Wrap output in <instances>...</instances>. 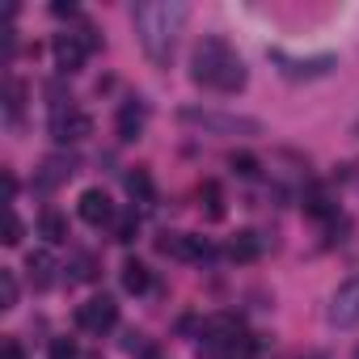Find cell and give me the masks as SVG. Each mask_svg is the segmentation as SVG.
Wrapping results in <instances>:
<instances>
[{
	"mask_svg": "<svg viewBox=\"0 0 359 359\" xmlns=\"http://www.w3.org/2000/svg\"><path fill=\"white\" fill-rule=\"evenodd\" d=\"M258 254H262L258 233H237V237L229 241V258H237V262H254Z\"/></svg>",
	"mask_w": 359,
	"mask_h": 359,
	"instance_id": "14",
	"label": "cell"
},
{
	"mask_svg": "<svg viewBox=\"0 0 359 359\" xmlns=\"http://www.w3.org/2000/svg\"><path fill=\"white\" fill-rule=\"evenodd\" d=\"M118 279H123V292H131V296H144V292L152 287V271H148L140 258H127L123 271H118Z\"/></svg>",
	"mask_w": 359,
	"mask_h": 359,
	"instance_id": "12",
	"label": "cell"
},
{
	"mask_svg": "<svg viewBox=\"0 0 359 359\" xmlns=\"http://www.w3.org/2000/svg\"><path fill=\"white\" fill-rule=\"evenodd\" d=\"M330 321L338 330L359 325V275H351V279H342L334 287V296H330Z\"/></svg>",
	"mask_w": 359,
	"mask_h": 359,
	"instance_id": "6",
	"label": "cell"
},
{
	"mask_svg": "<svg viewBox=\"0 0 359 359\" xmlns=\"http://www.w3.org/2000/svg\"><path fill=\"white\" fill-rule=\"evenodd\" d=\"M203 199H208V216H212V220H220V216H224V208H220V187H216V182H208V187H203Z\"/></svg>",
	"mask_w": 359,
	"mask_h": 359,
	"instance_id": "23",
	"label": "cell"
},
{
	"mask_svg": "<svg viewBox=\"0 0 359 359\" xmlns=\"http://www.w3.org/2000/svg\"><path fill=\"white\" fill-rule=\"evenodd\" d=\"M43 169H47V173L39 177V187H60L64 177H72V173H76V161H72V156H51Z\"/></svg>",
	"mask_w": 359,
	"mask_h": 359,
	"instance_id": "13",
	"label": "cell"
},
{
	"mask_svg": "<svg viewBox=\"0 0 359 359\" xmlns=\"http://www.w3.org/2000/svg\"><path fill=\"white\" fill-rule=\"evenodd\" d=\"M182 127H199L208 135H262V123L250 114H224V110H199V106H182L177 110Z\"/></svg>",
	"mask_w": 359,
	"mask_h": 359,
	"instance_id": "3",
	"label": "cell"
},
{
	"mask_svg": "<svg viewBox=\"0 0 359 359\" xmlns=\"http://www.w3.org/2000/svg\"><path fill=\"white\" fill-rule=\"evenodd\" d=\"M22 233H26V224H22L18 212L9 208V216H5V237H0V241H5V245H22Z\"/></svg>",
	"mask_w": 359,
	"mask_h": 359,
	"instance_id": "21",
	"label": "cell"
},
{
	"mask_svg": "<svg viewBox=\"0 0 359 359\" xmlns=\"http://www.w3.org/2000/svg\"><path fill=\"white\" fill-rule=\"evenodd\" d=\"M76 279H93V258H89V254L76 258Z\"/></svg>",
	"mask_w": 359,
	"mask_h": 359,
	"instance_id": "26",
	"label": "cell"
},
{
	"mask_svg": "<svg viewBox=\"0 0 359 359\" xmlns=\"http://www.w3.org/2000/svg\"><path fill=\"white\" fill-rule=\"evenodd\" d=\"M26 275H30V283H34L39 292H47V287H51V279H55V258H51L47 250L26 254Z\"/></svg>",
	"mask_w": 359,
	"mask_h": 359,
	"instance_id": "11",
	"label": "cell"
},
{
	"mask_svg": "<svg viewBox=\"0 0 359 359\" xmlns=\"http://www.w3.org/2000/svg\"><path fill=\"white\" fill-rule=\"evenodd\" d=\"M76 212H81V220L93 224V229H102V224L114 220V203H110V195H106L102 187H89V191L76 199Z\"/></svg>",
	"mask_w": 359,
	"mask_h": 359,
	"instance_id": "8",
	"label": "cell"
},
{
	"mask_svg": "<svg viewBox=\"0 0 359 359\" xmlns=\"http://www.w3.org/2000/svg\"><path fill=\"white\" fill-rule=\"evenodd\" d=\"M51 13L55 18H76V5H64V0H60V5H51Z\"/></svg>",
	"mask_w": 359,
	"mask_h": 359,
	"instance_id": "27",
	"label": "cell"
},
{
	"mask_svg": "<svg viewBox=\"0 0 359 359\" xmlns=\"http://www.w3.org/2000/svg\"><path fill=\"white\" fill-rule=\"evenodd\" d=\"M304 212H309V216H317V220H325V216H330L334 208H330V203H325L321 195H309V199H304Z\"/></svg>",
	"mask_w": 359,
	"mask_h": 359,
	"instance_id": "24",
	"label": "cell"
},
{
	"mask_svg": "<svg viewBox=\"0 0 359 359\" xmlns=\"http://www.w3.org/2000/svg\"><path fill=\"white\" fill-rule=\"evenodd\" d=\"M0 359H26V351H22V342H5V346H0Z\"/></svg>",
	"mask_w": 359,
	"mask_h": 359,
	"instance_id": "25",
	"label": "cell"
},
{
	"mask_svg": "<svg viewBox=\"0 0 359 359\" xmlns=\"http://www.w3.org/2000/svg\"><path fill=\"white\" fill-rule=\"evenodd\" d=\"M47 359H81V351H76V342H72V338H51Z\"/></svg>",
	"mask_w": 359,
	"mask_h": 359,
	"instance_id": "20",
	"label": "cell"
},
{
	"mask_svg": "<svg viewBox=\"0 0 359 359\" xmlns=\"http://www.w3.org/2000/svg\"><path fill=\"white\" fill-rule=\"evenodd\" d=\"M22 106H26V81L9 76V81H5V110H9V118H18Z\"/></svg>",
	"mask_w": 359,
	"mask_h": 359,
	"instance_id": "17",
	"label": "cell"
},
{
	"mask_svg": "<svg viewBox=\"0 0 359 359\" xmlns=\"http://www.w3.org/2000/svg\"><path fill=\"white\" fill-rule=\"evenodd\" d=\"M187 18H191L187 0H140V5L131 9V26L140 34V47H144V55L156 68H169L173 43H177V34H182Z\"/></svg>",
	"mask_w": 359,
	"mask_h": 359,
	"instance_id": "1",
	"label": "cell"
},
{
	"mask_svg": "<svg viewBox=\"0 0 359 359\" xmlns=\"http://www.w3.org/2000/svg\"><path fill=\"white\" fill-rule=\"evenodd\" d=\"M127 195H131L135 203H152V199H156V191H152V177H148V169H131V173H127Z\"/></svg>",
	"mask_w": 359,
	"mask_h": 359,
	"instance_id": "15",
	"label": "cell"
},
{
	"mask_svg": "<svg viewBox=\"0 0 359 359\" xmlns=\"http://www.w3.org/2000/svg\"><path fill=\"white\" fill-rule=\"evenodd\" d=\"M39 233H43L51 245H64V241H68V220H64L60 212H43V220H39Z\"/></svg>",
	"mask_w": 359,
	"mask_h": 359,
	"instance_id": "16",
	"label": "cell"
},
{
	"mask_svg": "<svg viewBox=\"0 0 359 359\" xmlns=\"http://www.w3.org/2000/svg\"><path fill=\"white\" fill-rule=\"evenodd\" d=\"M135 229H140V220H135V212H131V216H123V220H114V241H118V245H127V241H135Z\"/></svg>",
	"mask_w": 359,
	"mask_h": 359,
	"instance_id": "22",
	"label": "cell"
},
{
	"mask_svg": "<svg viewBox=\"0 0 359 359\" xmlns=\"http://www.w3.org/2000/svg\"><path fill=\"white\" fill-rule=\"evenodd\" d=\"M271 60L279 64V72L283 76H292V81H300V76H325L338 60L334 55H313V60H287L283 51H271Z\"/></svg>",
	"mask_w": 359,
	"mask_h": 359,
	"instance_id": "9",
	"label": "cell"
},
{
	"mask_svg": "<svg viewBox=\"0 0 359 359\" xmlns=\"http://www.w3.org/2000/svg\"><path fill=\"white\" fill-rule=\"evenodd\" d=\"M144 123H148V110H144V102H123L118 106V114H114V131H118V140L123 144H131V140H140L144 135Z\"/></svg>",
	"mask_w": 359,
	"mask_h": 359,
	"instance_id": "10",
	"label": "cell"
},
{
	"mask_svg": "<svg viewBox=\"0 0 359 359\" xmlns=\"http://www.w3.org/2000/svg\"><path fill=\"white\" fill-rule=\"evenodd\" d=\"M355 359H359V351H355Z\"/></svg>",
	"mask_w": 359,
	"mask_h": 359,
	"instance_id": "28",
	"label": "cell"
},
{
	"mask_svg": "<svg viewBox=\"0 0 359 359\" xmlns=\"http://www.w3.org/2000/svg\"><path fill=\"white\" fill-rule=\"evenodd\" d=\"M229 169H233L237 177H258V173H262V165H258L254 152H233V156H229Z\"/></svg>",
	"mask_w": 359,
	"mask_h": 359,
	"instance_id": "18",
	"label": "cell"
},
{
	"mask_svg": "<svg viewBox=\"0 0 359 359\" xmlns=\"http://www.w3.org/2000/svg\"><path fill=\"white\" fill-rule=\"evenodd\" d=\"M18 304V275L13 271H0V309H13Z\"/></svg>",
	"mask_w": 359,
	"mask_h": 359,
	"instance_id": "19",
	"label": "cell"
},
{
	"mask_svg": "<svg viewBox=\"0 0 359 359\" xmlns=\"http://www.w3.org/2000/svg\"><path fill=\"white\" fill-rule=\"evenodd\" d=\"M114 321H118V304L110 296H89L76 309V325L85 334H106V330H114Z\"/></svg>",
	"mask_w": 359,
	"mask_h": 359,
	"instance_id": "7",
	"label": "cell"
},
{
	"mask_svg": "<svg viewBox=\"0 0 359 359\" xmlns=\"http://www.w3.org/2000/svg\"><path fill=\"white\" fill-rule=\"evenodd\" d=\"M191 76L216 93H241L245 89V64L220 34H208L191 51Z\"/></svg>",
	"mask_w": 359,
	"mask_h": 359,
	"instance_id": "2",
	"label": "cell"
},
{
	"mask_svg": "<svg viewBox=\"0 0 359 359\" xmlns=\"http://www.w3.org/2000/svg\"><path fill=\"white\" fill-rule=\"evenodd\" d=\"M51 51H55L60 72H81V68H85V60L97 51V30H93V26H81L76 34H72V30H68V34H55Z\"/></svg>",
	"mask_w": 359,
	"mask_h": 359,
	"instance_id": "4",
	"label": "cell"
},
{
	"mask_svg": "<svg viewBox=\"0 0 359 359\" xmlns=\"http://www.w3.org/2000/svg\"><path fill=\"white\" fill-rule=\"evenodd\" d=\"M47 127H51V140H55V144H81V140L93 131V118H89L81 106H72V102H55Z\"/></svg>",
	"mask_w": 359,
	"mask_h": 359,
	"instance_id": "5",
	"label": "cell"
}]
</instances>
